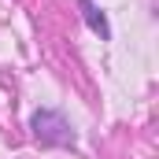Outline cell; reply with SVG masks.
Masks as SVG:
<instances>
[{"label":"cell","mask_w":159,"mask_h":159,"mask_svg":"<svg viewBox=\"0 0 159 159\" xmlns=\"http://www.w3.org/2000/svg\"><path fill=\"white\" fill-rule=\"evenodd\" d=\"M30 129H34V141H37V144H44V148H70V144L78 141V137H74V126L63 119L59 111H52V107L34 111Z\"/></svg>","instance_id":"obj_1"},{"label":"cell","mask_w":159,"mask_h":159,"mask_svg":"<svg viewBox=\"0 0 159 159\" xmlns=\"http://www.w3.org/2000/svg\"><path fill=\"white\" fill-rule=\"evenodd\" d=\"M78 7H81V19H85V26H89L93 34H100V41H107V37H111V26H107L104 11H100L93 0H78Z\"/></svg>","instance_id":"obj_2"}]
</instances>
